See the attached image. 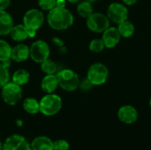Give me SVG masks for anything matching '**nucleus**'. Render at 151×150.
<instances>
[{
	"mask_svg": "<svg viewBox=\"0 0 151 150\" xmlns=\"http://www.w3.org/2000/svg\"><path fill=\"white\" fill-rule=\"evenodd\" d=\"M47 20L49 26L55 30H65L73 23V16L70 11L65 7L56 6L50 11Z\"/></svg>",
	"mask_w": 151,
	"mask_h": 150,
	"instance_id": "obj_1",
	"label": "nucleus"
},
{
	"mask_svg": "<svg viewBox=\"0 0 151 150\" xmlns=\"http://www.w3.org/2000/svg\"><path fill=\"white\" fill-rule=\"evenodd\" d=\"M44 21L43 13L37 9L28 10L23 17V25L28 31V36L34 37L36 31L41 28Z\"/></svg>",
	"mask_w": 151,
	"mask_h": 150,
	"instance_id": "obj_2",
	"label": "nucleus"
},
{
	"mask_svg": "<svg viewBox=\"0 0 151 150\" xmlns=\"http://www.w3.org/2000/svg\"><path fill=\"white\" fill-rule=\"evenodd\" d=\"M58 86L67 92H73L79 88L80 79L78 74L71 69H64L57 73Z\"/></svg>",
	"mask_w": 151,
	"mask_h": 150,
	"instance_id": "obj_3",
	"label": "nucleus"
},
{
	"mask_svg": "<svg viewBox=\"0 0 151 150\" xmlns=\"http://www.w3.org/2000/svg\"><path fill=\"white\" fill-rule=\"evenodd\" d=\"M40 111L45 116H54L62 107V99L55 94H48L39 102Z\"/></svg>",
	"mask_w": 151,
	"mask_h": 150,
	"instance_id": "obj_4",
	"label": "nucleus"
},
{
	"mask_svg": "<svg viewBox=\"0 0 151 150\" xmlns=\"http://www.w3.org/2000/svg\"><path fill=\"white\" fill-rule=\"evenodd\" d=\"M109 77V70L103 63L93 64L88 71L87 78L94 86H101L104 84Z\"/></svg>",
	"mask_w": 151,
	"mask_h": 150,
	"instance_id": "obj_5",
	"label": "nucleus"
},
{
	"mask_svg": "<svg viewBox=\"0 0 151 150\" xmlns=\"http://www.w3.org/2000/svg\"><path fill=\"white\" fill-rule=\"evenodd\" d=\"M2 98L9 105L17 104L22 97V89L20 86L14 82H7L2 88Z\"/></svg>",
	"mask_w": 151,
	"mask_h": 150,
	"instance_id": "obj_6",
	"label": "nucleus"
},
{
	"mask_svg": "<svg viewBox=\"0 0 151 150\" xmlns=\"http://www.w3.org/2000/svg\"><path fill=\"white\" fill-rule=\"evenodd\" d=\"M87 27L94 33H103L110 27V19L104 13L93 12L87 18Z\"/></svg>",
	"mask_w": 151,
	"mask_h": 150,
	"instance_id": "obj_7",
	"label": "nucleus"
},
{
	"mask_svg": "<svg viewBox=\"0 0 151 150\" xmlns=\"http://www.w3.org/2000/svg\"><path fill=\"white\" fill-rule=\"evenodd\" d=\"M29 56L35 63H42L50 57V47L42 40H38L32 43L29 48Z\"/></svg>",
	"mask_w": 151,
	"mask_h": 150,
	"instance_id": "obj_8",
	"label": "nucleus"
},
{
	"mask_svg": "<svg viewBox=\"0 0 151 150\" xmlns=\"http://www.w3.org/2000/svg\"><path fill=\"white\" fill-rule=\"evenodd\" d=\"M106 15L110 21L115 24H119L127 19L128 10L124 4L114 2L108 6Z\"/></svg>",
	"mask_w": 151,
	"mask_h": 150,
	"instance_id": "obj_9",
	"label": "nucleus"
},
{
	"mask_svg": "<svg viewBox=\"0 0 151 150\" xmlns=\"http://www.w3.org/2000/svg\"><path fill=\"white\" fill-rule=\"evenodd\" d=\"M3 150H32V149L31 145L23 136L14 134L5 140Z\"/></svg>",
	"mask_w": 151,
	"mask_h": 150,
	"instance_id": "obj_10",
	"label": "nucleus"
},
{
	"mask_svg": "<svg viewBox=\"0 0 151 150\" xmlns=\"http://www.w3.org/2000/svg\"><path fill=\"white\" fill-rule=\"evenodd\" d=\"M121 35L115 27H109L105 31L103 32L102 40L104 43L105 48L113 49L115 48L120 42Z\"/></svg>",
	"mask_w": 151,
	"mask_h": 150,
	"instance_id": "obj_11",
	"label": "nucleus"
},
{
	"mask_svg": "<svg viewBox=\"0 0 151 150\" xmlns=\"http://www.w3.org/2000/svg\"><path fill=\"white\" fill-rule=\"evenodd\" d=\"M118 118L121 122L130 125L138 119V111L132 105H124L118 111Z\"/></svg>",
	"mask_w": 151,
	"mask_h": 150,
	"instance_id": "obj_12",
	"label": "nucleus"
},
{
	"mask_svg": "<svg viewBox=\"0 0 151 150\" xmlns=\"http://www.w3.org/2000/svg\"><path fill=\"white\" fill-rule=\"evenodd\" d=\"M29 57V48L25 44H18L14 48H12L11 59L15 62H23Z\"/></svg>",
	"mask_w": 151,
	"mask_h": 150,
	"instance_id": "obj_13",
	"label": "nucleus"
},
{
	"mask_svg": "<svg viewBox=\"0 0 151 150\" xmlns=\"http://www.w3.org/2000/svg\"><path fill=\"white\" fill-rule=\"evenodd\" d=\"M12 27L13 20L12 16L5 11H0V35L10 34Z\"/></svg>",
	"mask_w": 151,
	"mask_h": 150,
	"instance_id": "obj_14",
	"label": "nucleus"
},
{
	"mask_svg": "<svg viewBox=\"0 0 151 150\" xmlns=\"http://www.w3.org/2000/svg\"><path fill=\"white\" fill-rule=\"evenodd\" d=\"M58 86V81L57 75L55 74H47L42 80L41 83V88L42 89L47 93V94H51L53 93Z\"/></svg>",
	"mask_w": 151,
	"mask_h": 150,
	"instance_id": "obj_15",
	"label": "nucleus"
},
{
	"mask_svg": "<svg viewBox=\"0 0 151 150\" xmlns=\"http://www.w3.org/2000/svg\"><path fill=\"white\" fill-rule=\"evenodd\" d=\"M32 150H53V141L45 136H39L31 142Z\"/></svg>",
	"mask_w": 151,
	"mask_h": 150,
	"instance_id": "obj_16",
	"label": "nucleus"
},
{
	"mask_svg": "<svg viewBox=\"0 0 151 150\" xmlns=\"http://www.w3.org/2000/svg\"><path fill=\"white\" fill-rule=\"evenodd\" d=\"M10 35L12 39L15 42H21L26 40L27 37H29L27 27L24 25H20V24L12 27L10 32Z\"/></svg>",
	"mask_w": 151,
	"mask_h": 150,
	"instance_id": "obj_17",
	"label": "nucleus"
},
{
	"mask_svg": "<svg viewBox=\"0 0 151 150\" xmlns=\"http://www.w3.org/2000/svg\"><path fill=\"white\" fill-rule=\"evenodd\" d=\"M11 54L12 47L10 46V44L4 40H0V62L5 66L10 65Z\"/></svg>",
	"mask_w": 151,
	"mask_h": 150,
	"instance_id": "obj_18",
	"label": "nucleus"
},
{
	"mask_svg": "<svg viewBox=\"0 0 151 150\" xmlns=\"http://www.w3.org/2000/svg\"><path fill=\"white\" fill-rule=\"evenodd\" d=\"M117 28H118L121 37H124V38H129V37L133 36V34H134V31H135L134 25L128 19L118 24Z\"/></svg>",
	"mask_w": 151,
	"mask_h": 150,
	"instance_id": "obj_19",
	"label": "nucleus"
},
{
	"mask_svg": "<svg viewBox=\"0 0 151 150\" xmlns=\"http://www.w3.org/2000/svg\"><path fill=\"white\" fill-rule=\"evenodd\" d=\"M29 77L30 75L27 71L25 69H19L12 75V82L19 86H23L28 82Z\"/></svg>",
	"mask_w": 151,
	"mask_h": 150,
	"instance_id": "obj_20",
	"label": "nucleus"
},
{
	"mask_svg": "<svg viewBox=\"0 0 151 150\" xmlns=\"http://www.w3.org/2000/svg\"><path fill=\"white\" fill-rule=\"evenodd\" d=\"M23 108L26 112L29 114H36L40 111V104L36 99L28 97L23 102Z\"/></svg>",
	"mask_w": 151,
	"mask_h": 150,
	"instance_id": "obj_21",
	"label": "nucleus"
},
{
	"mask_svg": "<svg viewBox=\"0 0 151 150\" xmlns=\"http://www.w3.org/2000/svg\"><path fill=\"white\" fill-rule=\"evenodd\" d=\"M77 12L82 18H86V19L88 18L94 12L92 4L89 1L80 2L78 6H77Z\"/></svg>",
	"mask_w": 151,
	"mask_h": 150,
	"instance_id": "obj_22",
	"label": "nucleus"
},
{
	"mask_svg": "<svg viewBox=\"0 0 151 150\" xmlns=\"http://www.w3.org/2000/svg\"><path fill=\"white\" fill-rule=\"evenodd\" d=\"M41 68L42 72L46 74H55L58 69L56 63L49 58L41 63Z\"/></svg>",
	"mask_w": 151,
	"mask_h": 150,
	"instance_id": "obj_23",
	"label": "nucleus"
},
{
	"mask_svg": "<svg viewBox=\"0 0 151 150\" xmlns=\"http://www.w3.org/2000/svg\"><path fill=\"white\" fill-rule=\"evenodd\" d=\"M105 46L102 39H94L89 43V50L95 53H100L104 50Z\"/></svg>",
	"mask_w": 151,
	"mask_h": 150,
	"instance_id": "obj_24",
	"label": "nucleus"
},
{
	"mask_svg": "<svg viewBox=\"0 0 151 150\" xmlns=\"http://www.w3.org/2000/svg\"><path fill=\"white\" fill-rule=\"evenodd\" d=\"M9 78L10 74L7 66L0 63V88H3L9 81Z\"/></svg>",
	"mask_w": 151,
	"mask_h": 150,
	"instance_id": "obj_25",
	"label": "nucleus"
},
{
	"mask_svg": "<svg viewBox=\"0 0 151 150\" xmlns=\"http://www.w3.org/2000/svg\"><path fill=\"white\" fill-rule=\"evenodd\" d=\"M38 5L44 11H50L57 6V0H38Z\"/></svg>",
	"mask_w": 151,
	"mask_h": 150,
	"instance_id": "obj_26",
	"label": "nucleus"
},
{
	"mask_svg": "<svg viewBox=\"0 0 151 150\" xmlns=\"http://www.w3.org/2000/svg\"><path fill=\"white\" fill-rule=\"evenodd\" d=\"M70 145L65 140H58L53 142V150H69Z\"/></svg>",
	"mask_w": 151,
	"mask_h": 150,
	"instance_id": "obj_27",
	"label": "nucleus"
},
{
	"mask_svg": "<svg viewBox=\"0 0 151 150\" xmlns=\"http://www.w3.org/2000/svg\"><path fill=\"white\" fill-rule=\"evenodd\" d=\"M94 85L88 80V78H86L85 80H83L81 82H80V85L79 87L81 88V89L84 90V91H87V90H89L91 89V88L93 87Z\"/></svg>",
	"mask_w": 151,
	"mask_h": 150,
	"instance_id": "obj_28",
	"label": "nucleus"
},
{
	"mask_svg": "<svg viewBox=\"0 0 151 150\" xmlns=\"http://www.w3.org/2000/svg\"><path fill=\"white\" fill-rule=\"evenodd\" d=\"M11 0H0V11H5V9L10 5Z\"/></svg>",
	"mask_w": 151,
	"mask_h": 150,
	"instance_id": "obj_29",
	"label": "nucleus"
},
{
	"mask_svg": "<svg viewBox=\"0 0 151 150\" xmlns=\"http://www.w3.org/2000/svg\"><path fill=\"white\" fill-rule=\"evenodd\" d=\"M122 1L126 5H133L134 4H136L138 0H122Z\"/></svg>",
	"mask_w": 151,
	"mask_h": 150,
	"instance_id": "obj_30",
	"label": "nucleus"
},
{
	"mask_svg": "<svg viewBox=\"0 0 151 150\" xmlns=\"http://www.w3.org/2000/svg\"><path fill=\"white\" fill-rule=\"evenodd\" d=\"M65 0H57V6H60V7H65Z\"/></svg>",
	"mask_w": 151,
	"mask_h": 150,
	"instance_id": "obj_31",
	"label": "nucleus"
},
{
	"mask_svg": "<svg viewBox=\"0 0 151 150\" xmlns=\"http://www.w3.org/2000/svg\"><path fill=\"white\" fill-rule=\"evenodd\" d=\"M67 1H69L70 3H73V4H76V3H80L81 0H67Z\"/></svg>",
	"mask_w": 151,
	"mask_h": 150,
	"instance_id": "obj_32",
	"label": "nucleus"
},
{
	"mask_svg": "<svg viewBox=\"0 0 151 150\" xmlns=\"http://www.w3.org/2000/svg\"><path fill=\"white\" fill-rule=\"evenodd\" d=\"M0 150H3V144L1 141H0Z\"/></svg>",
	"mask_w": 151,
	"mask_h": 150,
	"instance_id": "obj_33",
	"label": "nucleus"
},
{
	"mask_svg": "<svg viewBox=\"0 0 151 150\" xmlns=\"http://www.w3.org/2000/svg\"><path fill=\"white\" fill-rule=\"evenodd\" d=\"M150 103V109H151V97H150V103Z\"/></svg>",
	"mask_w": 151,
	"mask_h": 150,
	"instance_id": "obj_34",
	"label": "nucleus"
}]
</instances>
